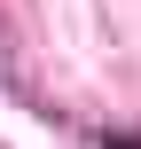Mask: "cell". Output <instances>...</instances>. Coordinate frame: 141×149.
I'll use <instances>...</instances> for the list:
<instances>
[{
    "mask_svg": "<svg viewBox=\"0 0 141 149\" xmlns=\"http://www.w3.org/2000/svg\"><path fill=\"white\" fill-rule=\"evenodd\" d=\"M102 149H141V141H102Z\"/></svg>",
    "mask_w": 141,
    "mask_h": 149,
    "instance_id": "cell-1",
    "label": "cell"
}]
</instances>
